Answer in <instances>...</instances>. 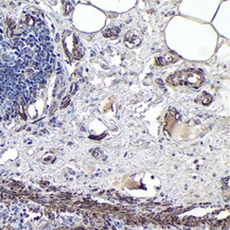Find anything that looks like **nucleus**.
<instances>
[{"label":"nucleus","mask_w":230,"mask_h":230,"mask_svg":"<svg viewBox=\"0 0 230 230\" xmlns=\"http://www.w3.org/2000/svg\"><path fill=\"white\" fill-rule=\"evenodd\" d=\"M204 77L196 70H187L179 71L172 74L169 77V83L175 86H190V87H198L202 84Z\"/></svg>","instance_id":"1"},{"label":"nucleus","mask_w":230,"mask_h":230,"mask_svg":"<svg viewBox=\"0 0 230 230\" xmlns=\"http://www.w3.org/2000/svg\"><path fill=\"white\" fill-rule=\"evenodd\" d=\"M175 56H173L172 54H168L167 56H164V57H160L157 60V64L160 66L162 65H168V64L170 63H173V61H175Z\"/></svg>","instance_id":"3"},{"label":"nucleus","mask_w":230,"mask_h":230,"mask_svg":"<svg viewBox=\"0 0 230 230\" xmlns=\"http://www.w3.org/2000/svg\"><path fill=\"white\" fill-rule=\"evenodd\" d=\"M142 40V35L137 30H131L126 33L124 37V44L128 48H136L140 45Z\"/></svg>","instance_id":"2"},{"label":"nucleus","mask_w":230,"mask_h":230,"mask_svg":"<svg viewBox=\"0 0 230 230\" xmlns=\"http://www.w3.org/2000/svg\"><path fill=\"white\" fill-rule=\"evenodd\" d=\"M119 29L117 28H110V29H106L105 31H104V36H106V37H111V36H117V34L119 33Z\"/></svg>","instance_id":"4"}]
</instances>
